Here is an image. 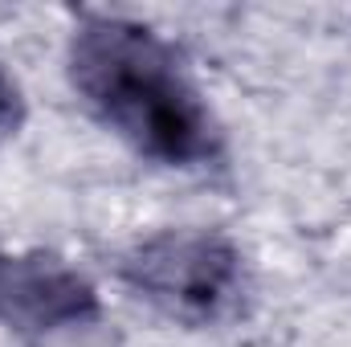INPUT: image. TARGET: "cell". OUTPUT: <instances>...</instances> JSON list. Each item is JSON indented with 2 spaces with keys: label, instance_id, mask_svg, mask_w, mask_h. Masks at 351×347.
<instances>
[{
  "label": "cell",
  "instance_id": "7a4b0ae2",
  "mask_svg": "<svg viewBox=\"0 0 351 347\" xmlns=\"http://www.w3.org/2000/svg\"><path fill=\"white\" fill-rule=\"evenodd\" d=\"M123 274L147 302L192 327L233 315L245 294L237 250L213 233H164L143 241L123 261Z\"/></svg>",
  "mask_w": 351,
  "mask_h": 347
},
{
  "label": "cell",
  "instance_id": "6da1fadb",
  "mask_svg": "<svg viewBox=\"0 0 351 347\" xmlns=\"http://www.w3.org/2000/svg\"><path fill=\"white\" fill-rule=\"evenodd\" d=\"M70 78L90 110L139 156L168 168L221 160L217 119L152 29L119 16H86L70 45Z\"/></svg>",
  "mask_w": 351,
  "mask_h": 347
},
{
  "label": "cell",
  "instance_id": "3957f363",
  "mask_svg": "<svg viewBox=\"0 0 351 347\" xmlns=\"http://www.w3.org/2000/svg\"><path fill=\"white\" fill-rule=\"evenodd\" d=\"M0 315L16 331H58L98 315V298L53 258L0 261Z\"/></svg>",
  "mask_w": 351,
  "mask_h": 347
},
{
  "label": "cell",
  "instance_id": "277c9868",
  "mask_svg": "<svg viewBox=\"0 0 351 347\" xmlns=\"http://www.w3.org/2000/svg\"><path fill=\"white\" fill-rule=\"evenodd\" d=\"M16 127H21V90L0 70V139H8Z\"/></svg>",
  "mask_w": 351,
  "mask_h": 347
}]
</instances>
